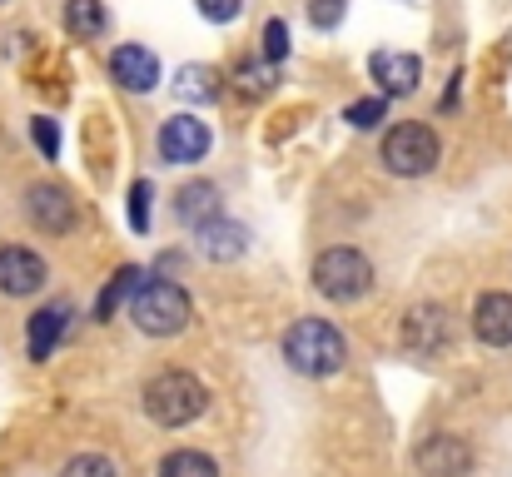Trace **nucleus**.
<instances>
[{"instance_id":"20","label":"nucleus","mask_w":512,"mask_h":477,"mask_svg":"<svg viewBox=\"0 0 512 477\" xmlns=\"http://www.w3.org/2000/svg\"><path fill=\"white\" fill-rule=\"evenodd\" d=\"M179 100H214L219 95V85H214V70L209 65H189V70H179Z\"/></svg>"},{"instance_id":"14","label":"nucleus","mask_w":512,"mask_h":477,"mask_svg":"<svg viewBox=\"0 0 512 477\" xmlns=\"http://www.w3.org/2000/svg\"><path fill=\"white\" fill-rule=\"evenodd\" d=\"M199 249H204L209 259L229 264V259H239V254L249 249V229H244V224H224V214H219V219L199 224Z\"/></svg>"},{"instance_id":"3","label":"nucleus","mask_w":512,"mask_h":477,"mask_svg":"<svg viewBox=\"0 0 512 477\" xmlns=\"http://www.w3.org/2000/svg\"><path fill=\"white\" fill-rule=\"evenodd\" d=\"M130 318L140 323V333L170 338L189 323V294L170 279H140V289L130 294Z\"/></svg>"},{"instance_id":"18","label":"nucleus","mask_w":512,"mask_h":477,"mask_svg":"<svg viewBox=\"0 0 512 477\" xmlns=\"http://www.w3.org/2000/svg\"><path fill=\"white\" fill-rule=\"evenodd\" d=\"M160 477H219L214 458L209 453H194V448H179L160 463Z\"/></svg>"},{"instance_id":"21","label":"nucleus","mask_w":512,"mask_h":477,"mask_svg":"<svg viewBox=\"0 0 512 477\" xmlns=\"http://www.w3.org/2000/svg\"><path fill=\"white\" fill-rule=\"evenodd\" d=\"M274 80H279V75H274V65L264 60V65H244V70L234 75V90H239V95H249V100H259V95H269V90H274Z\"/></svg>"},{"instance_id":"15","label":"nucleus","mask_w":512,"mask_h":477,"mask_svg":"<svg viewBox=\"0 0 512 477\" xmlns=\"http://www.w3.org/2000/svg\"><path fill=\"white\" fill-rule=\"evenodd\" d=\"M65 323H70V304H45L40 314L30 318V328H25V343H30V358H50V348L60 343V333H65Z\"/></svg>"},{"instance_id":"24","label":"nucleus","mask_w":512,"mask_h":477,"mask_svg":"<svg viewBox=\"0 0 512 477\" xmlns=\"http://www.w3.org/2000/svg\"><path fill=\"white\" fill-rule=\"evenodd\" d=\"M284 55H289V25H284V20H269V25H264V60L279 65Z\"/></svg>"},{"instance_id":"4","label":"nucleus","mask_w":512,"mask_h":477,"mask_svg":"<svg viewBox=\"0 0 512 477\" xmlns=\"http://www.w3.org/2000/svg\"><path fill=\"white\" fill-rule=\"evenodd\" d=\"M314 284L324 299L334 304H353L373 289V264L358 254V249H324L319 264H314Z\"/></svg>"},{"instance_id":"6","label":"nucleus","mask_w":512,"mask_h":477,"mask_svg":"<svg viewBox=\"0 0 512 477\" xmlns=\"http://www.w3.org/2000/svg\"><path fill=\"white\" fill-rule=\"evenodd\" d=\"M403 343L413 348V353H423V358H438V353H448V343H453V318L443 304H418V309H408L403 318Z\"/></svg>"},{"instance_id":"12","label":"nucleus","mask_w":512,"mask_h":477,"mask_svg":"<svg viewBox=\"0 0 512 477\" xmlns=\"http://www.w3.org/2000/svg\"><path fill=\"white\" fill-rule=\"evenodd\" d=\"M110 70H115V80H120L125 90H135V95H145V90L160 85V60H155L145 45H120V50L110 55Z\"/></svg>"},{"instance_id":"13","label":"nucleus","mask_w":512,"mask_h":477,"mask_svg":"<svg viewBox=\"0 0 512 477\" xmlns=\"http://www.w3.org/2000/svg\"><path fill=\"white\" fill-rule=\"evenodd\" d=\"M473 333L493 348H508L512 343V294H483L478 309H473Z\"/></svg>"},{"instance_id":"27","label":"nucleus","mask_w":512,"mask_h":477,"mask_svg":"<svg viewBox=\"0 0 512 477\" xmlns=\"http://www.w3.org/2000/svg\"><path fill=\"white\" fill-rule=\"evenodd\" d=\"M343 10H348V0H314V5H309V20L324 25V30H334L343 20Z\"/></svg>"},{"instance_id":"19","label":"nucleus","mask_w":512,"mask_h":477,"mask_svg":"<svg viewBox=\"0 0 512 477\" xmlns=\"http://www.w3.org/2000/svg\"><path fill=\"white\" fill-rule=\"evenodd\" d=\"M135 289H140V269H135V264H125V269L105 284V294H100V304H95V318H110L125 299H130V294H135Z\"/></svg>"},{"instance_id":"26","label":"nucleus","mask_w":512,"mask_h":477,"mask_svg":"<svg viewBox=\"0 0 512 477\" xmlns=\"http://www.w3.org/2000/svg\"><path fill=\"white\" fill-rule=\"evenodd\" d=\"M30 135H35V145H40L45 159L60 155V130H55V120H30Z\"/></svg>"},{"instance_id":"22","label":"nucleus","mask_w":512,"mask_h":477,"mask_svg":"<svg viewBox=\"0 0 512 477\" xmlns=\"http://www.w3.org/2000/svg\"><path fill=\"white\" fill-rule=\"evenodd\" d=\"M60 477H120V473H115L110 458H100V453H80V458L65 463V473Z\"/></svg>"},{"instance_id":"28","label":"nucleus","mask_w":512,"mask_h":477,"mask_svg":"<svg viewBox=\"0 0 512 477\" xmlns=\"http://www.w3.org/2000/svg\"><path fill=\"white\" fill-rule=\"evenodd\" d=\"M239 10H244V0H199V15H204V20H214V25L234 20Z\"/></svg>"},{"instance_id":"16","label":"nucleus","mask_w":512,"mask_h":477,"mask_svg":"<svg viewBox=\"0 0 512 477\" xmlns=\"http://www.w3.org/2000/svg\"><path fill=\"white\" fill-rule=\"evenodd\" d=\"M224 209H219V189L209 184V179H194V184H184L179 189V219L184 224H209V219H219Z\"/></svg>"},{"instance_id":"25","label":"nucleus","mask_w":512,"mask_h":477,"mask_svg":"<svg viewBox=\"0 0 512 477\" xmlns=\"http://www.w3.org/2000/svg\"><path fill=\"white\" fill-rule=\"evenodd\" d=\"M130 229H135V234L150 229V184H145V179L130 189Z\"/></svg>"},{"instance_id":"1","label":"nucleus","mask_w":512,"mask_h":477,"mask_svg":"<svg viewBox=\"0 0 512 477\" xmlns=\"http://www.w3.org/2000/svg\"><path fill=\"white\" fill-rule=\"evenodd\" d=\"M284 358L294 373H309V378H329L348 363V343L329 318H299L289 333H284Z\"/></svg>"},{"instance_id":"23","label":"nucleus","mask_w":512,"mask_h":477,"mask_svg":"<svg viewBox=\"0 0 512 477\" xmlns=\"http://www.w3.org/2000/svg\"><path fill=\"white\" fill-rule=\"evenodd\" d=\"M383 115H388V100H358V105H348V115H343V120H348L353 130H373Z\"/></svg>"},{"instance_id":"9","label":"nucleus","mask_w":512,"mask_h":477,"mask_svg":"<svg viewBox=\"0 0 512 477\" xmlns=\"http://www.w3.org/2000/svg\"><path fill=\"white\" fill-rule=\"evenodd\" d=\"M25 214H30L35 229L65 234V229L75 224V199H70L65 189H55V184H35V189L25 194Z\"/></svg>"},{"instance_id":"10","label":"nucleus","mask_w":512,"mask_h":477,"mask_svg":"<svg viewBox=\"0 0 512 477\" xmlns=\"http://www.w3.org/2000/svg\"><path fill=\"white\" fill-rule=\"evenodd\" d=\"M160 155L170 159V164L204 159L209 155V130H204V120H194V115H174V120H165V130H160Z\"/></svg>"},{"instance_id":"5","label":"nucleus","mask_w":512,"mask_h":477,"mask_svg":"<svg viewBox=\"0 0 512 477\" xmlns=\"http://www.w3.org/2000/svg\"><path fill=\"white\" fill-rule=\"evenodd\" d=\"M438 155H443L438 135H433L428 125H418V120L393 125L388 140H383V164H388L393 174H403V179H418V174L438 169Z\"/></svg>"},{"instance_id":"8","label":"nucleus","mask_w":512,"mask_h":477,"mask_svg":"<svg viewBox=\"0 0 512 477\" xmlns=\"http://www.w3.org/2000/svg\"><path fill=\"white\" fill-rule=\"evenodd\" d=\"M418 468L428 477H463L473 468V448H468V438H458V433H438V438H428V443L418 448Z\"/></svg>"},{"instance_id":"7","label":"nucleus","mask_w":512,"mask_h":477,"mask_svg":"<svg viewBox=\"0 0 512 477\" xmlns=\"http://www.w3.org/2000/svg\"><path fill=\"white\" fill-rule=\"evenodd\" d=\"M40 289H45V259L20 249V244L0 249V294L25 299V294H40Z\"/></svg>"},{"instance_id":"17","label":"nucleus","mask_w":512,"mask_h":477,"mask_svg":"<svg viewBox=\"0 0 512 477\" xmlns=\"http://www.w3.org/2000/svg\"><path fill=\"white\" fill-rule=\"evenodd\" d=\"M65 30H70L75 40H100V35L110 30V15H105L100 0H70V5H65Z\"/></svg>"},{"instance_id":"11","label":"nucleus","mask_w":512,"mask_h":477,"mask_svg":"<svg viewBox=\"0 0 512 477\" xmlns=\"http://www.w3.org/2000/svg\"><path fill=\"white\" fill-rule=\"evenodd\" d=\"M368 70H373V80H378V90H383L388 100L413 95V90H418V80H423L418 55H398V50H378V55L368 60Z\"/></svg>"},{"instance_id":"2","label":"nucleus","mask_w":512,"mask_h":477,"mask_svg":"<svg viewBox=\"0 0 512 477\" xmlns=\"http://www.w3.org/2000/svg\"><path fill=\"white\" fill-rule=\"evenodd\" d=\"M204 408H209V388H204L194 373L170 368V373H160V378L145 383V413H150L155 423H165V428L194 423Z\"/></svg>"}]
</instances>
